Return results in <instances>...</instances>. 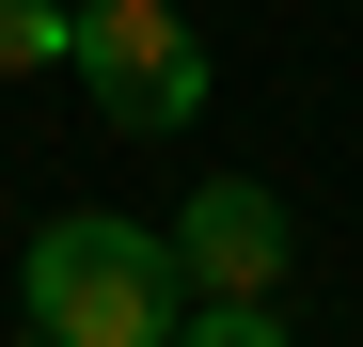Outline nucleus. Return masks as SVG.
<instances>
[{"instance_id":"1","label":"nucleus","mask_w":363,"mask_h":347,"mask_svg":"<svg viewBox=\"0 0 363 347\" xmlns=\"http://www.w3.org/2000/svg\"><path fill=\"white\" fill-rule=\"evenodd\" d=\"M16 300H32V347H174V237H143L127 205H64Z\"/></svg>"},{"instance_id":"2","label":"nucleus","mask_w":363,"mask_h":347,"mask_svg":"<svg viewBox=\"0 0 363 347\" xmlns=\"http://www.w3.org/2000/svg\"><path fill=\"white\" fill-rule=\"evenodd\" d=\"M79 95L111 110V127L174 142L206 110V32L174 16V0H79Z\"/></svg>"},{"instance_id":"3","label":"nucleus","mask_w":363,"mask_h":347,"mask_svg":"<svg viewBox=\"0 0 363 347\" xmlns=\"http://www.w3.org/2000/svg\"><path fill=\"white\" fill-rule=\"evenodd\" d=\"M284 190H253V174H206L190 205H174V284L190 300H284Z\"/></svg>"},{"instance_id":"4","label":"nucleus","mask_w":363,"mask_h":347,"mask_svg":"<svg viewBox=\"0 0 363 347\" xmlns=\"http://www.w3.org/2000/svg\"><path fill=\"white\" fill-rule=\"evenodd\" d=\"M79 64V0H0V79H48Z\"/></svg>"},{"instance_id":"5","label":"nucleus","mask_w":363,"mask_h":347,"mask_svg":"<svg viewBox=\"0 0 363 347\" xmlns=\"http://www.w3.org/2000/svg\"><path fill=\"white\" fill-rule=\"evenodd\" d=\"M174 347H300L269 300H206V316H174Z\"/></svg>"}]
</instances>
